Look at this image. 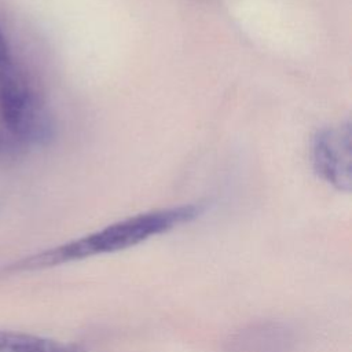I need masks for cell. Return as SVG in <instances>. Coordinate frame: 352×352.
<instances>
[{
    "label": "cell",
    "mask_w": 352,
    "mask_h": 352,
    "mask_svg": "<svg viewBox=\"0 0 352 352\" xmlns=\"http://www.w3.org/2000/svg\"><path fill=\"white\" fill-rule=\"evenodd\" d=\"M201 212V206L188 204L139 213L111 223L98 231L54 249L38 253L21 263L18 267L28 270L45 268L98 254L120 252L188 223L199 216Z\"/></svg>",
    "instance_id": "1"
},
{
    "label": "cell",
    "mask_w": 352,
    "mask_h": 352,
    "mask_svg": "<svg viewBox=\"0 0 352 352\" xmlns=\"http://www.w3.org/2000/svg\"><path fill=\"white\" fill-rule=\"evenodd\" d=\"M0 113L11 131L44 136L47 126L37 113L32 94L18 72L4 33L0 29Z\"/></svg>",
    "instance_id": "2"
},
{
    "label": "cell",
    "mask_w": 352,
    "mask_h": 352,
    "mask_svg": "<svg viewBox=\"0 0 352 352\" xmlns=\"http://www.w3.org/2000/svg\"><path fill=\"white\" fill-rule=\"evenodd\" d=\"M315 172L337 190L351 188V125L329 126L316 133L312 143Z\"/></svg>",
    "instance_id": "3"
},
{
    "label": "cell",
    "mask_w": 352,
    "mask_h": 352,
    "mask_svg": "<svg viewBox=\"0 0 352 352\" xmlns=\"http://www.w3.org/2000/svg\"><path fill=\"white\" fill-rule=\"evenodd\" d=\"M0 352H84L82 349L55 340L0 331Z\"/></svg>",
    "instance_id": "4"
}]
</instances>
